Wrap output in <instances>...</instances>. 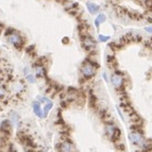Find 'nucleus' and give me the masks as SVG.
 Segmentation results:
<instances>
[{
  "label": "nucleus",
  "mask_w": 152,
  "mask_h": 152,
  "mask_svg": "<svg viewBox=\"0 0 152 152\" xmlns=\"http://www.w3.org/2000/svg\"><path fill=\"white\" fill-rule=\"evenodd\" d=\"M96 68L97 65L95 61L86 60L81 67V72H82V75L85 79H89V78H93L96 75Z\"/></svg>",
  "instance_id": "f257e3e1"
},
{
  "label": "nucleus",
  "mask_w": 152,
  "mask_h": 152,
  "mask_svg": "<svg viewBox=\"0 0 152 152\" xmlns=\"http://www.w3.org/2000/svg\"><path fill=\"white\" fill-rule=\"evenodd\" d=\"M7 38H8L9 43H11L17 49H21L24 46V38L22 37V35H20L19 33H17L16 31L12 33L11 35H9Z\"/></svg>",
  "instance_id": "f03ea898"
},
{
  "label": "nucleus",
  "mask_w": 152,
  "mask_h": 152,
  "mask_svg": "<svg viewBox=\"0 0 152 152\" xmlns=\"http://www.w3.org/2000/svg\"><path fill=\"white\" fill-rule=\"evenodd\" d=\"M105 133L108 134L110 137H115V138H118V136L120 135V132L119 130L116 128V127H114L112 124H106L105 126Z\"/></svg>",
  "instance_id": "7ed1b4c3"
},
{
  "label": "nucleus",
  "mask_w": 152,
  "mask_h": 152,
  "mask_svg": "<svg viewBox=\"0 0 152 152\" xmlns=\"http://www.w3.org/2000/svg\"><path fill=\"white\" fill-rule=\"evenodd\" d=\"M129 138L131 140V143H133L134 145H139L140 143L143 141V135H141V133L137 132V131L130 132Z\"/></svg>",
  "instance_id": "20e7f679"
},
{
  "label": "nucleus",
  "mask_w": 152,
  "mask_h": 152,
  "mask_svg": "<svg viewBox=\"0 0 152 152\" xmlns=\"http://www.w3.org/2000/svg\"><path fill=\"white\" fill-rule=\"evenodd\" d=\"M112 84L115 88H120L124 84V78L120 73H114L112 76Z\"/></svg>",
  "instance_id": "39448f33"
},
{
  "label": "nucleus",
  "mask_w": 152,
  "mask_h": 152,
  "mask_svg": "<svg viewBox=\"0 0 152 152\" xmlns=\"http://www.w3.org/2000/svg\"><path fill=\"white\" fill-rule=\"evenodd\" d=\"M61 152H73L75 151V147H73V145L71 143H69V141H65L62 144L61 146Z\"/></svg>",
  "instance_id": "423d86ee"
},
{
  "label": "nucleus",
  "mask_w": 152,
  "mask_h": 152,
  "mask_svg": "<svg viewBox=\"0 0 152 152\" xmlns=\"http://www.w3.org/2000/svg\"><path fill=\"white\" fill-rule=\"evenodd\" d=\"M33 111L35 113L36 115L40 118H44V113L42 111V108H40V103L38 101H35V102H33Z\"/></svg>",
  "instance_id": "0eeeda50"
},
{
  "label": "nucleus",
  "mask_w": 152,
  "mask_h": 152,
  "mask_svg": "<svg viewBox=\"0 0 152 152\" xmlns=\"http://www.w3.org/2000/svg\"><path fill=\"white\" fill-rule=\"evenodd\" d=\"M34 70H35V75L37 78H42V77H44L45 75V68L43 65L40 64H37L34 66Z\"/></svg>",
  "instance_id": "6e6552de"
},
{
  "label": "nucleus",
  "mask_w": 152,
  "mask_h": 152,
  "mask_svg": "<svg viewBox=\"0 0 152 152\" xmlns=\"http://www.w3.org/2000/svg\"><path fill=\"white\" fill-rule=\"evenodd\" d=\"M86 7H87L88 12L91 13V14L98 13V12H99V10H100V8H99L97 4L93 3V2H87V3H86Z\"/></svg>",
  "instance_id": "1a4fd4ad"
},
{
  "label": "nucleus",
  "mask_w": 152,
  "mask_h": 152,
  "mask_svg": "<svg viewBox=\"0 0 152 152\" xmlns=\"http://www.w3.org/2000/svg\"><path fill=\"white\" fill-rule=\"evenodd\" d=\"M52 106H53V104H52V102L50 100L48 102H46V105L44 106V117L47 116V114H48V112L52 108Z\"/></svg>",
  "instance_id": "9d476101"
},
{
  "label": "nucleus",
  "mask_w": 152,
  "mask_h": 152,
  "mask_svg": "<svg viewBox=\"0 0 152 152\" xmlns=\"http://www.w3.org/2000/svg\"><path fill=\"white\" fill-rule=\"evenodd\" d=\"M26 80L28 81L30 84H33V83L35 82V78H34L32 75H27V77H26Z\"/></svg>",
  "instance_id": "9b49d317"
},
{
  "label": "nucleus",
  "mask_w": 152,
  "mask_h": 152,
  "mask_svg": "<svg viewBox=\"0 0 152 152\" xmlns=\"http://www.w3.org/2000/svg\"><path fill=\"white\" fill-rule=\"evenodd\" d=\"M97 19L99 20V22H104V21L106 20V17H105L104 14H99L98 17H97Z\"/></svg>",
  "instance_id": "f8f14e48"
},
{
  "label": "nucleus",
  "mask_w": 152,
  "mask_h": 152,
  "mask_svg": "<svg viewBox=\"0 0 152 152\" xmlns=\"http://www.w3.org/2000/svg\"><path fill=\"white\" fill-rule=\"evenodd\" d=\"M108 40H110V36L99 35V40H100V42H108Z\"/></svg>",
  "instance_id": "ddd939ff"
}]
</instances>
